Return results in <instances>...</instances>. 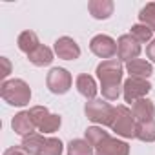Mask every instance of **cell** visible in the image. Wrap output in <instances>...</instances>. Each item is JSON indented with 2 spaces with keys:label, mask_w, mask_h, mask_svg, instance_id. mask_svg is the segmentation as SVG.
I'll use <instances>...</instances> for the list:
<instances>
[{
  "label": "cell",
  "mask_w": 155,
  "mask_h": 155,
  "mask_svg": "<svg viewBox=\"0 0 155 155\" xmlns=\"http://www.w3.org/2000/svg\"><path fill=\"white\" fill-rule=\"evenodd\" d=\"M95 150L86 139H73L68 144V155H93Z\"/></svg>",
  "instance_id": "ffe728a7"
},
{
  "label": "cell",
  "mask_w": 155,
  "mask_h": 155,
  "mask_svg": "<svg viewBox=\"0 0 155 155\" xmlns=\"http://www.w3.org/2000/svg\"><path fill=\"white\" fill-rule=\"evenodd\" d=\"M90 49L93 55H97L102 60H110L117 55V42L110 35H95L90 40Z\"/></svg>",
  "instance_id": "ba28073f"
},
{
  "label": "cell",
  "mask_w": 155,
  "mask_h": 155,
  "mask_svg": "<svg viewBox=\"0 0 155 155\" xmlns=\"http://www.w3.org/2000/svg\"><path fill=\"white\" fill-rule=\"evenodd\" d=\"M0 60H2V64H4V73H2V79H6V77L11 73V64H9V60H8L6 57H2Z\"/></svg>",
  "instance_id": "83f0119b"
},
{
  "label": "cell",
  "mask_w": 155,
  "mask_h": 155,
  "mask_svg": "<svg viewBox=\"0 0 155 155\" xmlns=\"http://www.w3.org/2000/svg\"><path fill=\"white\" fill-rule=\"evenodd\" d=\"M17 46H18L20 51H24L26 55H29L31 51H35V49L40 46V40H38V37H37L35 31H29V29H28V31H22V33L18 35Z\"/></svg>",
  "instance_id": "ac0fdd59"
},
{
  "label": "cell",
  "mask_w": 155,
  "mask_h": 155,
  "mask_svg": "<svg viewBox=\"0 0 155 155\" xmlns=\"http://www.w3.org/2000/svg\"><path fill=\"white\" fill-rule=\"evenodd\" d=\"M151 90V84L148 79H137V77H130V79L124 81L122 84V95H124V101L133 104L135 101L139 99H144Z\"/></svg>",
  "instance_id": "52a82bcc"
},
{
  "label": "cell",
  "mask_w": 155,
  "mask_h": 155,
  "mask_svg": "<svg viewBox=\"0 0 155 155\" xmlns=\"http://www.w3.org/2000/svg\"><path fill=\"white\" fill-rule=\"evenodd\" d=\"M131 113L135 117L137 122H148V120H155V104L150 99H139L131 104Z\"/></svg>",
  "instance_id": "7c38bea8"
},
{
  "label": "cell",
  "mask_w": 155,
  "mask_h": 155,
  "mask_svg": "<svg viewBox=\"0 0 155 155\" xmlns=\"http://www.w3.org/2000/svg\"><path fill=\"white\" fill-rule=\"evenodd\" d=\"M97 155H130V144L106 133L102 140L93 148Z\"/></svg>",
  "instance_id": "9c48e42d"
},
{
  "label": "cell",
  "mask_w": 155,
  "mask_h": 155,
  "mask_svg": "<svg viewBox=\"0 0 155 155\" xmlns=\"http://www.w3.org/2000/svg\"><path fill=\"white\" fill-rule=\"evenodd\" d=\"M130 35H131L139 44H146V42H151V40H153V31H151L148 26H144V24H135V26H131Z\"/></svg>",
  "instance_id": "7402d4cb"
},
{
  "label": "cell",
  "mask_w": 155,
  "mask_h": 155,
  "mask_svg": "<svg viewBox=\"0 0 155 155\" xmlns=\"http://www.w3.org/2000/svg\"><path fill=\"white\" fill-rule=\"evenodd\" d=\"M140 55V44L128 33V35H120L117 40V57L120 62H130L135 60Z\"/></svg>",
  "instance_id": "30bf717a"
},
{
  "label": "cell",
  "mask_w": 155,
  "mask_h": 155,
  "mask_svg": "<svg viewBox=\"0 0 155 155\" xmlns=\"http://www.w3.org/2000/svg\"><path fill=\"white\" fill-rule=\"evenodd\" d=\"M146 55H148V58L155 64V38H153V40L146 46Z\"/></svg>",
  "instance_id": "4316f807"
},
{
  "label": "cell",
  "mask_w": 155,
  "mask_h": 155,
  "mask_svg": "<svg viewBox=\"0 0 155 155\" xmlns=\"http://www.w3.org/2000/svg\"><path fill=\"white\" fill-rule=\"evenodd\" d=\"M139 24H144L151 31H155V2L146 4L140 9V13H139Z\"/></svg>",
  "instance_id": "603a6c76"
},
{
  "label": "cell",
  "mask_w": 155,
  "mask_h": 155,
  "mask_svg": "<svg viewBox=\"0 0 155 155\" xmlns=\"http://www.w3.org/2000/svg\"><path fill=\"white\" fill-rule=\"evenodd\" d=\"M28 58H29V62H31L33 66H38V68L49 66V64L53 62V49L40 44L35 51H31V53L28 55Z\"/></svg>",
  "instance_id": "e0dca14e"
},
{
  "label": "cell",
  "mask_w": 155,
  "mask_h": 155,
  "mask_svg": "<svg viewBox=\"0 0 155 155\" xmlns=\"http://www.w3.org/2000/svg\"><path fill=\"white\" fill-rule=\"evenodd\" d=\"M84 113H86V117H88L91 122L110 128L111 122H113V117H115V106H111L108 101L93 99V101H88V102H86Z\"/></svg>",
  "instance_id": "277c9868"
},
{
  "label": "cell",
  "mask_w": 155,
  "mask_h": 155,
  "mask_svg": "<svg viewBox=\"0 0 155 155\" xmlns=\"http://www.w3.org/2000/svg\"><path fill=\"white\" fill-rule=\"evenodd\" d=\"M0 97H2L9 106H26L31 101V88L22 79H11L4 81L0 86Z\"/></svg>",
  "instance_id": "7a4b0ae2"
},
{
  "label": "cell",
  "mask_w": 155,
  "mask_h": 155,
  "mask_svg": "<svg viewBox=\"0 0 155 155\" xmlns=\"http://www.w3.org/2000/svg\"><path fill=\"white\" fill-rule=\"evenodd\" d=\"M106 133H108V131H104L102 128H99V126H91V128L86 130V140L95 148V146L102 140V137H104Z\"/></svg>",
  "instance_id": "d4e9b609"
},
{
  "label": "cell",
  "mask_w": 155,
  "mask_h": 155,
  "mask_svg": "<svg viewBox=\"0 0 155 155\" xmlns=\"http://www.w3.org/2000/svg\"><path fill=\"white\" fill-rule=\"evenodd\" d=\"M29 115H31L37 130L42 131V135L44 133H55L60 128V124H62V119L58 115H55V113H49V110L46 106H33V108H29Z\"/></svg>",
  "instance_id": "5b68a950"
},
{
  "label": "cell",
  "mask_w": 155,
  "mask_h": 155,
  "mask_svg": "<svg viewBox=\"0 0 155 155\" xmlns=\"http://www.w3.org/2000/svg\"><path fill=\"white\" fill-rule=\"evenodd\" d=\"M71 84H73V77L64 68H51L49 73H48V77H46V86L55 95L68 93L69 88H71Z\"/></svg>",
  "instance_id": "8992f818"
},
{
  "label": "cell",
  "mask_w": 155,
  "mask_h": 155,
  "mask_svg": "<svg viewBox=\"0 0 155 155\" xmlns=\"http://www.w3.org/2000/svg\"><path fill=\"white\" fill-rule=\"evenodd\" d=\"M62 150H64V144H62L60 139L46 137V142H44V148H42L40 155H62Z\"/></svg>",
  "instance_id": "cb8c5ba5"
},
{
  "label": "cell",
  "mask_w": 155,
  "mask_h": 155,
  "mask_svg": "<svg viewBox=\"0 0 155 155\" xmlns=\"http://www.w3.org/2000/svg\"><path fill=\"white\" fill-rule=\"evenodd\" d=\"M137 120L128 106H115V117L111 122V131H115L119 137L124 139H135L137 137Z\"/></svg>",
  "instance_id": "3957f363"
},
{
  "label": "cell",
  "mask_w": 155,
  "mask_h": 155,
  "mask_svg": "<svg viewBox=\"0 0 155 155\" xmlns=\"http://www.w3.org/2000/svg\"><path fill=\"white\" fill-rule=\"evenodd\" d=\"M53 51L62 60H77L81 57V48L71 37H58L55 40Z\"/></svg>",
  "instance_id": "8fae6325"
},
{
  "label": "cell",
  "mask_w": 155,
  "mask_h": 155,
  "mask_svg": "<svg viewBox=\"0 0 155 155\" xmlns=\"http://www.w3.org/2000/svg\"><path fill=\"white\" fill-rule=\"evenodd\" d=\"M97 77L101 81V91L102 97L106 101H117L122 90V75H124V68L122 62L119 58H110V60H102L97 66Z\"/></svg>",
  "instance_id": "6da1fadb"
},
{
  "label": "cell",
  "mask_w": 155,
  "mask_h": 155,
  "mask_svg": "<svg viewBox=\"0 0 155 155\" xmlns=\"http://www.w3.org/2000/svg\"><path fill=\"white\" fill-rule=\"evenodd\" d=\"M75 86H77V91H79L86 101H93L99 88H97V82L91 75L88 73H81L79 77H77V81H75Z\"/></svg>",
  "instance_id": "5bb4252c"
},
{
  "label": "cell",
  "mask_w": 155,
  "mask_h": 155,
  "mask_svg": "<svg viewBox=\"0 0 155 155\" xmlns=\"http://www.w3.org/2000/svg\"><path fill=\"white\" fill-rule=\"evenodd\" d=\"M44 142H46V137L42 133H37V131L22 139V146L26 148V151L29 155H40L42 148H44Z\"/></svg>",
  "instance_id": "d6986e66"
},
{
  "label": "cell",
  "mask_w": 155,
  "mask_h": 155,
  "mask_svg": "<svg viewBox=\"0 0 155 155\" xmlns=\"http://www.w3.org/2000/svg\"><path fill=\"white\" fill-rule=\"evenodd\" d=\"M11 128H13V131H15L17 135H20L22 139L28 137V135H31V133H35V130H37V126H35V122H33L29 111H20V113H17V115L13 117V120H11Z\"/></svg>",
  "instance_id": "4fadbf2b"
},
{
  "label": "cell",
  "mask_w": 155,
  "mask_h": 155,
  "mask_svg": "<svg viewBox=\"0 0 155 155\" xmlns=\"http://www.w3.org/2000/svg\"><path fill=\"white\" fill-rule=\"evenodd\" d=\"M4 155H29V153H28L26 148L20 144V146H11V148H8V150L4 151Z\"/></svg>",
  "instance_id": "484cf974"
},
{
  "label": "cell",
  "mask_w": 155,
  "mask_h": 155,
  "mask_svg": "<svg viewBox=\"0 0 155 155\" xmlns=\"http://www.w3.org/2000/svg\"><path fill=\"white\" fill-rule=\"evenodd\" d=\"M142 142H155V120L139 122L137 124V137Z\"/></svg>",
  "instance_id": "44dd1931"
},
{
  "label": "cell",
  "mask_w": 155,
  "mask_h": 155,
  "mask_svg": "<svg viewBox=\"0 0 155 155\" xmlns=\"http://www.w3.org/2000/svg\"><path fill=\"white\" fill-rule=\"evenodd\" d=\"M126 71L130 73V77L148 79V77L153 73V66H151V62H148L144 58H135V60H130L126 64Z\"/></svg>",
  "instance_id": "2e32d148"
},
{
  "label": "cell",
  "mask_w": 155,
  "mask_h": 155,
  "mask_svg": "<svg viewBox=\"0 0 155 155\" xmlns=\"http://www.w3.org/2000/svg\"><path fill=\"white\" fill-rule=\"evenodd\" d=\"M113 8L115 4L111 2V0H91V2L88 4V9L91 13L93 18L97 20H106L113 15Z\"/></svg>",
  "instance_id": "9a60e30c"
}]
</instances>
